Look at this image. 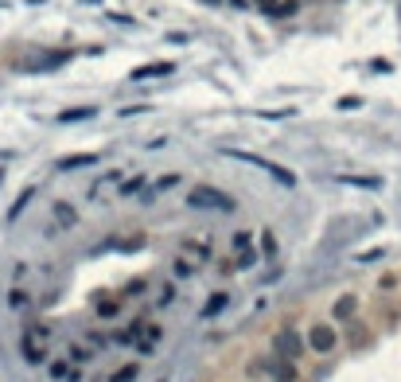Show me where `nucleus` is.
<instances>
[{"mask_svg": "<svg viewBox=\"0 0 401 382\" xmlns=\"http://www.w3.org/2000/svg\"><path fill=\"white\" fill-rule=\"evenodd\" d=\"M187 207H195V211H218V215H234L238 211V203L226 191H218V187H211V184H199V187H191L187 191Z\"/></svg>", "mask_w": 401, "mask_h": 382, "instance_id": "nucleus-1", "label": "nucleus"}, {"mask_svg": "<svg viewBox=\"0 0 401 382\" xmlns=\"http://www.w3.org/2000/svg\"><path fill=\"white\" fill-rule=\"evenodd\" d=\"M47 340H51V328L47 324H28L20 335V355L24 363H31V367H40L43 359H47Z\"/></svg>", "mask_w": 401, "mask_h": 382, "instance_id": "nucleus-2", "label": "nucleus"}, {"mask_svg": "<svg viewBox=\"0 0 401 382\" xmlns=\"http://www.w3.org/2000/svg\"><path fill=\"white\" fill-rule=\"evenodd\" d=\"M222 157H230V160H242V164H254V168H261V172H269V176H273L281 187H296V172H288V168H284V164H277V160L254 157V152H234V148H226Z\"/></svg>", "mask_w": 401, "mask_h": 382, "instance_id": "nucleus-3", "label": "nucleus"}, {"mask_svg": "<svg viewBox=\"0 0 401 382\" xmlns=\"http://www.w3.org/2000/svg\"><path fill=\"white\" fill-rule=\"evenodd\" d=\"M339 343H343V340H339V332H335V324L316 320L312 328H308V347H312L316 355H332Z\"/></svg>", "mask_w": 401, "mask_h": 382, "instance_id": "nucleus-4", "label": "nucleus"}, {"mask_svg": "<svg viewBox=\"0 0 401 382\" xmlns=\"http://www.w3.org/2000/svg\"><path fill=\"white\" fill-rule=\"evenodd\" d=\"M273 355L277 359H284V363H296L304 355V340H300V332L296 328H281V332L273 335Z\"/></svg>", "mask_w": 401, "mask_h": 382, "instance_id": "nucleus-5", "label": "nucleus"}, {"mask_svg": "<svg viewBox=\"0 0 401 382\" xmlns=\"http://www.w3.org/2000/svg\"><path fill=\"white\" fill-rule=\"evenodd\" d=\"M47 379L51 382H82V371L70 359H51L47 363Z\"/></svg>", "mask_w": 401, "mask_h": 382, "instance_id": "nucleus-6", "label": "nucleus"}, {"mask_svg": "<svg viewBox=\"0 0 401 382\" xmlns=\"http://www.w3.org/2000/svg\"><path fill=\"white\" fill-rule=\"evenodd\" d=\"M51 218H55L63 230H70V226H79V207L67 203V199H55V203H51Z\"/></svg>", "mask_w": 401, "mask_h": 382, "instance_id": "nucleus-7", "label": "nucleus"}, {"mask_svg": "<svg viewBox=\"0 0 401 382\" xmlns=\"http://www.w3.org/2000/svg\"><path fill=\"white\" fill-rule=\"evenodd\" d=\"M230 246H234V257H238V265H242V269H249V265H254V262H257V250H254V238L245 234V230H242V234H234V242H230Z\"/></svg>", "mask_w": 401, "mask_h": 382, "instance_id": "nucleus-8", "label": "nucleus"}, {"mask_svg": "<svg viewBox=\"0 0 401 382\" xmlns=\"http://www.w3.org/2000/svg\"><path fill=\"white\" fill-rule=\"evenodd\" d=\"M354 308H359V296H354V293H343L339 301L332 304V316L347 324V320H354Z\"/></svg>", "mask_w": 401, "mask_h": 382, "instance_id": "nucleus-9", "label": "nucleus"}, {"mask_svg": "<svg viewBox=\"0 0 401 382\" xmlns=\"http://www.w3.org/2000/svg\"><path fill=\"white\" fill-rule=\"evenodd\" d=\"M176 70V63H148V67H137L133 70V79L145 82V79H164V74H172Z\"/></svg>", "mask_w": 401, "mask_h": 382, "instance_id": "nucleus-10", "label": "nucleus"}, {"mask_svg": "<svg viewBox=\"0 0 401 382\" xmlns=\"http://www.w3.org/2000/svg\"><path fill=\"white\" fill-rule=\"evenodd\" d=\"M94 304H98V316H101V320H113V316L121 312V301H117V296L98 293V296H94Z\"/></svg>", "mask_w": 401, "mask_h": 382, "instance_id": "nucleus-11", "label": "nucleus"}, {"mask_svg": "<svg viewBox=\"0 0 401 382\" xmlns=\"http://www.w3.org/2000/svg\"><path fill=\"white\" fill-rule=\"evenodd\" d=\"M90 164H98V157H94V152H79V157L59 160V168H63V172H74V168H90Z\"/></svg>", "mask_w": 401, "mask_h": 382, "instance_id": "nucleus-12", "label": "nucleus"}, {"mask_svg": "<svg viewBox=\"0 0 401 382\" xmlns=\"http://www.w3.org/2000/svg\"><path fill=\"white\" fill-rule=\"evenodd\" d=\"M86 118H94V106H79V109H63L59 118V125H70V121H86Z\"/></svg>", "mask_w": 401, "mask_h": 382, "instance_id": "nucleus-13", "label": "nucleus"}, {"mask_svg": "<svg viewBox=\"0 0 401 382\" xmlns=\"http://www.w3.org/2000/svg\"><path fill=\"white\" fill-rule=\"evenodd\" d=\"M339 184L366 187V191H378V187H382V180H378V176H339Z\"/></svg>", "mask_w": 401, "mask_h": 382, "instance_id": "nucleus-14", "label": "nucleus"}, {"mask_svg": "<svg viewBox=\"0 0 401 382\" xmlns=\"http://www.w3.org/2000/svg\"><path fill=\"white\" fill-rule=\"evenodd\" d=\"M226 304H230V296L226 293H215V296H206V304H203V316H218L226 308Z\"/></svg>", "mask_w": 401, "mask_h": 382, "instance_id": "nucleus-15", "label": "nucleus"}, {"mask_svg": "<svg viewBox=\"0 0 401 382\" xmlns=\"http://www.w3.org/2000/svg\"><path fill=\"white\" fill-rule=\"evenodd\" d=\"M137 374H140V367H137V363H125V367H117V371L109 374V382H133Z\"/></svg>", "mask_w": 401, "mask_h": 382, "instance_id": "nucleus-16", "label": "nucleus"}, {"mask_svg": "<svg viewBox=\"0 0 401 382\" xmlns=\"http://www.w3.org/2000/svg\"><path fill=\"white\" fill-rule=\"evenodd\" d=\"M257 254L277 257V234H273V230H261V250H257Z\"/></svg>", "mask_w": 401, "mask_h": 382, "instance_id": "nucleus-17", "label": "nucleus"}, {"mask_svg": "<svg viewBox=\"0 0 401 382\" xmlns=\"http://www.w3.org/2000/svg\"><path fill=\"white\" fill-rule=\"evenodd\" d=\"M183 250L195 257V262H211V250H206L203 242H183Z\"/></svg>", "mask_w": 401, "mask_h": 382, "instance_id": "nucleus-18", "label": "nucleus"}, {"mask_svg": "<svg viewBox=\"0 0 401 382\" xmlns=\"http://www.w3.org/2000/svg\"><path fill=\"white\" fill-rule=\"evenodd\" d=\"M296 12H300V0H284V4H277V8H273V16H281V20H284V16H296Z\"/></svg>", "mask_w": 401, "mask_h": 382, "instance_id": "nucleus-19", "label": "nucleus"}, {"mask_svg": "<svg viewBox=\"0 0 401 382\" xmlns=\"http://www.w3.org/2000/svg\"><path fill=\"white\" fill-rule=\"evenodd\" d=\"M31 196H35V187H28V191H24V196H20V199H16V203H12V211H8V218H16V215H20L24 207H28V203H31Z\"/></svg>", "mask_w": 401, "mask_h": 382, "instance_id": "nucleus-20", "label": "nucleus"}, {"mask_svg": "<svg viewBox=\"0 0 401 382\" xmlns=\"http://www.w3.org/2000/svg\"><path fill=\"white\" fill-rule=\"evenodd\" d=\"M90 359V347H82V343H70V363L79 367V363H86Z\"/></svg>", "mask_w": 401, "mask_h": 382, "instance_id": "nucleus-21", "label": "nucleus"}, {"mask_svg": "<svg viewBox=\"0 0 401 382\" xmlns=\"http://www.w3.org/2000/svg\"><path fill=\"white\" fill-rule=\"evenodd\" d=\"M172 273H176V277H191V273H195V265L183 262V257H176V262H172Z\"/></svg>", "mask_w": 401, "mask_h": 382, "instance_id": "nucleus-22", "label": "nucleus"}, {"mask_svg": "<svg viewBox=\"0 0 401 382\" xmlns=\"http://www.w3.org/2000/svg\"><path fill=\"white\" fill-rule=\"evenodd\" d=\"M8 304H12V308H24V304H28V293H24L20 285H16V289L8 293Z\"/></svg>", "mask_w": 401, "mask_h": 382, "instance_id": "nucleus-23", "label": "nucleus"}, {"mask_svg": "<svg viewBox=\"0 0 401 382\" xmlns=\"http://www.w3.org/2000/svg\"><path fill=\"white\" fill-rule=\"evenodd\" d=\"M176 184H179V176H176V172H167V176L156 180V191H167V187H176Z\"/></svg>", "mask_w": 401, "mask_h": 382, "instance_id": "nucleus-24", "label": "nucleus"}, {"mask_svg": "<svg viewBox=\"0 0 401 382\" xmlns=\"http://www.w3.org/2000/svg\"><path fill=\"white\" fill-rule=\"evenodd\" d=\"M140 187H145V180H129V184L121 187V196H137Z\"/></svg>", "mask_w": 401, "mask_h": 382, "instance_id": "nucleus-25", "label": "nucleus"}, {"mask_svg": "<svg viewBox=\"0 0 401 382\" xmlns=\"http://www.w3.org/2000/svg\"><path fill=\"white\" fill-rule=\"evenodd\" d=\"M254 4H257V8H261V12H269V16H273V8H277V4H281V0H254Z\"/></svg>", "mask_w": 401, "mask_h": 382, "instance_id": "nucleus-26", "label": "nucleus"}, {"mask_svg": "<svg viewBox=\"0 0 401 382\" xmlns=\"http://www.w3.org/2000/svg\"><path fill=\"white\" fill-rule=\"evenodd\" d=\"M203 4H218V0H203Z\"/></svg>", "mask_w": 401, "mask_h": 382, "instance_id": "nucleus-27", "label": "nucleus"}, {"mask_svg": "<svg viewBox=\"0 0 401 382\" xmlns=\"http://www.w3.org/2000/svg\"><path fill=\"white\" fill-rule=\"evenodd\" d=\"M156 382H167V379H156Z\"/></svg>", "mask_w": 401, "mask_h": 382, "instance_id": "nucleus-28", "label": "nucleus"}]
</instances>
